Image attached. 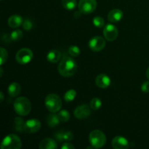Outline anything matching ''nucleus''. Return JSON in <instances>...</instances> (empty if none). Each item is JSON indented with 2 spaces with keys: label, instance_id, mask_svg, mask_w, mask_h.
I'll list each match as a JSON object with an SVG mask.
<instances>
[{
  "label": "nucleus",
  "instance_id": "nucleus-18",
  "mask_svg": "<svg viewBox=\"0 0 149 149\" xmlns=\"http://www.w3.org/2000/svg\"><path fill=\"white\" fill-rule=\"evenodd\" d=\"M61 53L60 51L57 49H52L50 50L47 55V59L49 63H56L61 60Z\"/></svg>",
  "mask_w": 149,
  "mask_h": 149
},
{
  "label": "nucleus",
  "instance_id": "nucleus-5",
  "mask_svg": "<svg viewBox=\"0 0 149 149\" xmlns=\"http://www.w3.org/2000/svg\"><path fill=\"white\" fill-rule=\"evenodd\" d=\"M22 143L20 138L15 134L7 135L1 143V149H20Z\"/></svg>",
  "mask_w": 149,
  "mask_h": 149
},
{
  "label": "nucleus",
  "instance_id": "nucleus-11",
  "mask_svg": "<svg viewBox=\"0 0 149 149\" xmlns=\"http://www.w3.org/2000/svg\"><path fill=\"white\" fill-rule=\"evenodd\" d=\"M41 129V122L37 119H31L25 122L24 132L27 133H35Z\"/></svg>",
  "mask_w": 149,
  "mask_h": 149
},
{
  "label": "nucleus",
  "instance_id": "nucleus-13",
  "mask_svg": "<svg viewBox=\"0 0 149 149\" xmlns=\"http://www.w3.org/2000/svg\"><path fill=\"white\" fill-rule=\"evenodd\" d=\"M96 85L102 89L107 88L111 84V79L108 75L101 74L96 77L95 79Z\"/></svg>",
  "mask_w": 149,
  "mask_h": 149
},
{
  "label": "nucleus",
  "instance_id": "nucleus-28",
  "mask_svg": "<svg viewBox=\"0 0 149 149\" xmlns=\"http://www.w3.org/2000/svg\"><path fill=\"white\" fill-rule=\"evenodd\" d=\"M68 53L72 57H77L80 54V49L77 46L73 45L68 48Z\"/></svg>",
  "mask_w": 149,
  "mask_h": 149
},
{
  "label": "nucleus",
  "instance_id": "nucleus-30",
  "mask_svg": "<svg viewBox=\"0 0 149 149\" xmlns=\"http://www.w3.org/2000/svg\"><path fill=\"white\" fill-rule=\"evenodd\" d=\"M22 26H23V28L24 30L29 31L33 28V22L31 20H29V19H26V20L23 22Z\"/></svg>",
  "mask_w": 149,
  "mask_h": 149
},
{
  "label": "nucleus",
  "instance_id": "nucleus-12",
  "mask_svg": "<svg viewBox=\"0 0 149 149\" xmlns=\"http://www.w3.org/2000/svg\"><path fill=\"white\" fill-rule=\"evenodd\" d=\"M129 145V141L123 136H116L112 141V146L114 149H127Z\"/></svg>",
  "mask_w": 149,
  "mask_h": 149
},
{
  "label": "nucleus",
  "instance_id": "nucleus-27",
  "mask_svg": "<svg viewBox=\"0 0 149 149\" xmlns=\"http://www.w3.org/2000/svg\"><path fill=\"white\" fill-rule=\"evenodd\" d=\"M93 23L94 24V26L97 28H102L105 25V21L104 19L103 18L100 16H96L93 18Z\"/></svg>",
  "mask_w": 149,
  "mask_h": 149
},
{
  "label": "nucleus",
  "instance_id": "nucleus-16",
  "mask_svg": "<svg viewBox=\"0 0 149 149\" xmlns=\"http://www.w3.org/2000/svg\"><path fill=\"white\" fill-rule=\"evenodd\" d=\"M40 149H55L58 148L56 141L52 138H45L39 143Z\"/></svg>",
  "mask_w": 149,
  "mask_h": 149
},
{
  "label": "nucleus",
  "instance_id": "nucleus-7",
  "mask_svg": "<svg viewBox=\"0 0 149 149\" xmlns=\"http://www.w3.org/2000/svg\"><path fill=\"white\" fill-rule=\"evenodd\" d=\"M97 7L96 0H80L79 2V10L81 13L90 14L92 13Z\"/></svg>",
  "mask_w": 149,
  "mask_h": 149
},
{
  "label": "nucleus",
  "instance_id": "nucleus-35",
  "mask_svg": "<svg viewBox=\"0 0 149 149\" xmlns=\"http://www.w3.org/2000/svg\"><path fill=\"white\" fill-rule=\"evenodd\" d=\"M2 75H3V70L2 68H1V77H2Z\"/></svg>",
  "mask_w": 149,
  "mask_h": 149
},
{
  "label": "nucleus",
  "instance_id": "nucleus-33",
  "mask_svg": "<svg viewBox=\"0 0 149 149\" xmlns=\"http://www.w3.org/2000/svg\"><path fill=\"white\" fill-rule=\"evenodd\" d=\"M3 100H4V94H3L2 92H0V100H1V102H2Z\"/></svg>",
  "mask_w": 149,
  "mask_h": 149
},
{
  "label": "nucleus",
  "instance_id": "nucleus-31",
  "mask_svg": "<svg viewBox=\"0 0 149 149\" xmlns=\"http://www.w3.org/2000/svg\"><path fill=\"white\" fill-rule=\"evenodd\" d=\"M141 90H142L143 93H148L149 92V81H145L144 83H143V84L141 85Z\"/></svg>",
  "mask_w": 149,
  "mask_h": 149
},
{
  "label": "nucleus",
  "instance_id": "nucleus-8",
  "mask_svg": "<svg viewBox=\"0 0 149 149\" xmlns=\"http://www.w3.org/2000/svg\"><path fill=\"white\" fill-rule=\"evenodd\" d=\"M105 46L106 41L101 36H94L89 42V47L94 52H100L105 47Z\"/></svg>",
  "mask_w": 149,
  "mask_h": 149
},
{
  "label": "nucleus",
  "instance_id": "nucleus-22",
  "mask_svg": "<svg viewBox=\"0 0 149 149\" xmlns=\"http://www.w3.org/2000/svg\"><path fill=\"white\" fill-rule=\"evenodd\" d=\"M62 5L65 10H72L77 6V0H62Z\"/></svg>",
  "mask_w": 149,
  "mask_h": 149
},
{
  "label": "nucleus",
  "instance_id": "nucleus-2",
  "mask_svg": "<svg viewBox=\"0 0 149 149\" xmlns=\"http://www.w3.org/2000/svg\"><path fill=\"white\" fill-rule=\"evenodd\" d=\"M14 109L20 116H27L31 110V103L27 97H17L14 102Z\"/></svg>",
  "mask_w": 149,
  "mask_h": 149
},
{
  "label": "nucleus",
  "instance_id": "nucleus-26",
  "mask_svg": "<svg viewBox=\"0 0 149 149\" xmlns=\"http://www.w3.org/2000/svg\"><path fill=\"white\" fill-rule=\"evenodd\" d=\"M23 33L20 29H16L13 31L10 34V39L13 41H20L23 38Z\"/></svg>",
  "mask_w": 149,
  "mask_h": 149
},
{
  "label": "nucleus",
  "instance_id": "nucleus-1",
  "mask_svg": "<svg viewBox=\"0 0 149 149\" xmlns=\"http://www.w3.org/2000/svg\"><path fill=\"white\" fill-rule=\"evenodd\" d=\"M58 69L60 74L63 77H72L77 71V63L71 57L64 56L60 62Z\"/></svg>",
  "mask_w": 149,
  "mask_h": 149
},
{
  "label": "nucleus",
  "instance_id": "nucleus-19",
  "mask_svg": "<svg viewBox=\"0 0 149 149\" xmlns=\"http://www.w3.org/2000/svg\"><path fill=\"white\" fill-rule=\"evenodd\" d=\"M61 122L58 115L55 113H50L47 117V123L49 127H55L58 126Z\"/></svg>",
  "mask_w": 149,
  "mask_h": 149
},
{
  "label": "nucleus",
  "instance_id": "nucleus-6",
  "mask_svg": "<svg viewBox=\"0 0 149 149\" xmlns=\"http://www.w3.org/2000/svg\"><path fill=\"white\" fill-rule=\"evenodd\" d=\"M33 52L29 48H22L19 49L15 55V60L18 63L27 64L31 61L33 59Z\"/></svg>",
  "mask_w": 149,
  "mask_h": 149
},
{
  "label": "nucleus",
  "instance_id": "nucleus-21",
  "mask_svg": "<svg viewBox=\"0 0 149 149\" xmlns=\"http://www.w3.org/2000/svg\"><path fill=\"white\" fill-rule=\"evenodd\" d=\"M25 122L20 117H16L14 121V127L16 131L22 132L24 131Z\"/></svg>",
  "mask_w": 149,
  "mask_h": 149
},
{
  "label": "nucleus",
  "instance_id": "nucleus-15",
  "mask_svg": "<svg viewBox=\"0 0 149 149\" xmlns=\"http://www.w3.org/2000/svg\"><path fill=\"white\" fill-rule=\"evenodd\" d=\"M123 17V12L119 9H113L109 12L108 15V20L111 23H117Z\"/></svg>",
  "mask_w": 149,
  "mask_h": 149
},
{
  "label": "nucleus",
  "instance_id": "nucleus-34",
  "mask_svg": "<svg viewBox=\"0 0 149 149\" xmlns=\"http://www.w3.org/2000/svg\"><path fill=\"white\" fill-rule=\"evenodd\" d=\"M146 77H147V79L149 80V67L148 68V69H147L146 71Z\"/></svg>",
  "mask_w": 149,
  "mask_h": 149
},
{
  "label": "nucleus",
  "instance_id": "nucleus-10",
  "mask_svg": "<svg viewBox=\"0 0 149 149\" xmlns=\"http://www.w3.org/2000/svg\"><path fill=\"white\" fill-rule=\"evenodd\" d=\"M118 33L117 28L113 24H107L103 29V36L109 42L114 41L117 38Z\"/></svg>",
  "mask_w": 149,
  "mask_h": 149
},
{
  "label": "nucleus",
  "instance_id": "nucleus-25",
  "mask_svg": "<svg viewBox=\"0 0 149 149\" xmlns=\"http://www.w3.org/2000/svg\"><path fill=\"white\" fill-rule=\"evenodd\" d=\"M90 107L93 110H98L102 106V101L98 97H94L91 100L90 104Z\"/></svg>",
  "mask_w": 149,
  "mask_h": 149
},
{
  "label": "nucleus",
  "instance_id": "nucleus-3",
  "mask_svg": "<svg viewBox=\"0 0 149 149\" xmlns=\"http://www.w3.org/2000/svg\"><path fill=\"white\" fill-rule=\"evenodd\" d=\"M45 104L48 111L52 113H56L59 111L62 107V100L59 95L51 93L45 97Z\"/></svg>",
  "mask_w": 149,
  "mask_h": 149
},
{
  "label": "nucleus",
  "instance_id": "nucleus-29",
  "mask_svg": "<svg viewBox=\"0 0 149 149\" xmlns=\"http://www.w3.org/2000/svg\"><path fill=\"white\" fill-rule=\"evenodd\" d=\"M0 52H1V61H0V65H2L7 61V58H8V53H7V50L3 47L0 48Z\"/></svg>",
  "mask_w": 149,
  "mask_h": 149
},
{
  "label": "nucleus",
  "instance_id": "nucleus-4",
  "mask_svg": "<svg viewBox=\"0 0 149 149\" xmlns=\"http://www.w3.org/2000/svg\"><path fill=\"white\" fill-rule=\"evenodd\" d=\"M89 141L94 148H100L106 143V137L101 130H95L90 132Z\"/></svg>",
  "mask_w": 149,
  "mask_h": 149
},
{
  "label": "nucleus",
  "instance_id": "nucleus-14",
  "mask_svg": "<svg viewBox=\"0 0 149 149\" xmlns=\"http://www.w3.org/2000/svg\"><path fill=\"white\" fill-rule=\"evenodd\" d=\"M55 139L60 142H68L73 140L74 135L71 131H59L55 134Z\"/></svg>",
  "mask_w": 149,
  "mask_h": 149
},
{
  "label": "nucleus",
  "instance_id": "nucleus-23",
  "mask_svg": "<svg viewBox=\"0 0 149 149\" xmlns=\"http://www.w3.org/2000/svg\"><path fill=\"white\" fill-rule=\"evenodd\" d=\"M77 96V92L74 90H69L64 94V100L66 102L73 101Z\"/></svg>",
  "mask_w": 149,
  "mask_h": 149
},
{
  "label": "nucleus",
  "instance_id": "nucleus-9",
  "mask_svg": "<svg viewBox=\"0 0 149 149\" xmlns=\"http://www.w3.org/2000/svg\"><path fill=\"white\" fill-rule=\"evenodd\" d=\"M91 107L87 104H83L77 106L74 111V116L79 119H84L91 114Z\"/></svg>",
  "mask_w": 149,
  "mask_h": 149
},
{
  "label": "nucleus",
  "instance_id": "nucleus-32",
  "mask_svg": "<svg viewBox=\"0 0 149 149\" xmlns=\"http://www.w3.org/2000/svg\"><path fill=\"white\" fill-rule=\"evenodd\" d=\"M62 149H74V146L71 143L68 142H65L63 143L62 146H61Z\"/></svg>",
  "mask_w": 149,
  "mask_h": 149
},
{
  "label": "nucleus",
  "instance_id": "nucleus-17",
  "mask_svg": "<svg viewBox=\"0 0 149 149\" xmlns=\"http://www.w3.org/2000/svg\"><path fill=\"white\" fill-rule=\"evenodd\" d=\"M23 18L19 15H13L8 19V25L13 29H16L23 24Z\"/></svg>",
  "mask_w": 149,
  "mask_h": 149
},
{
  "label": "nucleus",
  "instance_id": "nucleus-24",
  "mask_svg": "<svg viewBox=\"0 0 149 149\" xmlns=\"http://www.w3.org/2000/svg\"><path fill=\"white\" fill-rule=\"evenodd\" d=\"M58 115L61 122H67L70 119V117H71L69 112L66 110L59 111Z\"/></svg>",
  "mask_w": 149,
  "mask_h": 149
},
{
  "label": "nucleus",
  "instance_id": "nucleus-20",
  "mask_svg": "<svg viewBox=\"0 0 149 149\" xmlns=\"http://www.w3.org/2000/svg\"><path fill=\"white\" fill-rule=\"evenodd\" d=\"M8 93L11 97H16L18 95L21 91V87L20 84L17 82H13L9 85L8 87Z\"/></svg>",
  "mask_w": 149,
  "mask_h": 149
}]
</instances>
